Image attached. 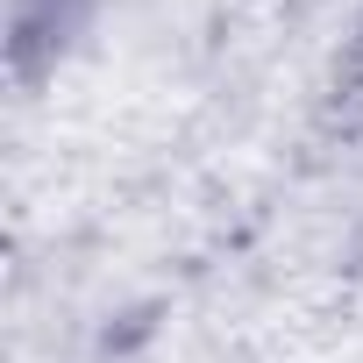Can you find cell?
I'll use <instances>...</instances> for the list:
<instances>
[{
  "label": "cell",
  "instance_id": "6da1fadb",
  "mask_svg": "<svg viewBox=\"0 0 363 363\" xmlns=\"http://www.w3.org/2000/svg\"><path fill=\"white\" fill-rule=\"evenodd\" d=\"M356 72H363V36H356Z\"/></svg>",
  "mask_w": 363,
  "mask_h": 363
}]
</instances>
